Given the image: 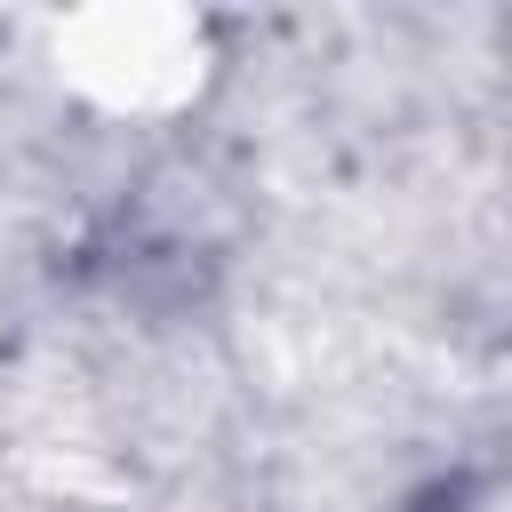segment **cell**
<instances>
[{
    "instance_id": "obj_1",
    "label": "cell",
    "mask_w": 512,
    "mask_h": 512,
    "mask_svg": "<svg viewBox=\"0 0 512 512\" xmlns=\"http://www.w3.org/2000/svg\"><path fill=\"white\" fill-rule=\"evenodd\" d=\"M48 72L104 120H176L216 80V32L168 0H96L48 24Z\"/></svg>"
}]
</instances>
